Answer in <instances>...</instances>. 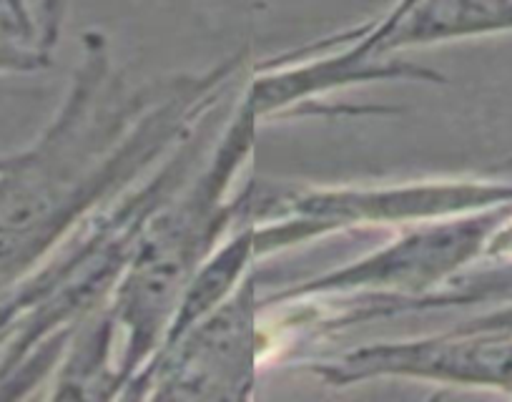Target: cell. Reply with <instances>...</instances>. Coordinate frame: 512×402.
<instances>
[{
	"label": "cell",
	"instance_id": "cell-6",
	"mask_svg": "<svg viewBox=\"0 0 512 402\" xmlns=\"http://www.w3.org/2000/svg\"><path fill=\"white\" fill-rule=\"evenodd\" d=\"M329 385L374 377H410L512 395V332H467L359 347L319 367Z\"/></svg>",
	"mask_w": 512,
	"mask_h": 402
},
{
	"label": "cell",
	"instance_id": "cell-5",
	"mask_svg": "<svg viewBox=\"0 0 512 402\" xmlns=\"http://www.w3.org/2000/svg\"><path fill=\"white\" fill-rule=\"evenodd\" d=\"M510 209L512 204H502L485 212L420 222L415 229L369 257L359 259L357 264L334 269L299 289H287L269 302L332 292H432L435 287L452 282L472 262L485 257L492 232Z\"/></svg>",
	"mask_w": 512,
	"mask_h": 402
},
{
	"label": "cell",
	"instance_id": "cell-4",
	"mask_svg": "<svg viewBox=\"0 0 512 402\" xmlns=\"http://www.w3.org/2000/svg\"><path fill=\"white\" fill-rule=\"evenodd\" d=\"M254 277L246 274L236 292L211 315L159 347L149 365L131 382H141V395L186 397V400H234L254 390L262 337L256 325Z\"/></svg>",
	"mask_w": 512,
	"mask_h": 402
},
{
	"label": "cell",
	"instance_id": "cell-3",
	"mask_svg": "<svg viewBox=\"0 0 512 402\" xmlns=\"http://www.w3.org/2000/svg\"><path fill=\"white\" fill-rule=\"evenodd\" d=\"M512 204V181L437 179L395 186H299L251 181L234 199L254 227L256 257L362 224H420Z\"/></svg>",
	"mask_w": 512,
	"mask_h": 402
},
{
	"label": "cell",
	"instance_id": "cell-7",
	"mask_svg": "<svg viewBox=\"0 0 512 402\" xmlns=\"http://www.w3.org/2000/svg\"><path fill=\"white\" fill-rule=\"evenodd\" d=\"M502 33H512V0H425L372 46H354L372 56H392L407 48L472 41Z\"/></svg>",
	"mask_w": 512,
	"mask_h": 402
},
{
	"label": "cell",
	"instance_id": "cell-11",
	"mask_svg": "<svg viewBox=\"0 0 512 402\" xmlns=\"http://www.w3.org/2000/svg\"><path fill=\"white\" fill-rule=\"evenodd\" d=\"M3 8H8V11H11L16 18H21V21H28V18H31L26 0H3Z\"/></svg>",
	"mask_w": 512,
	"mask_h": 402
},
{
	"label": "cell",
	"instance_id": "cell-1",
	"mask_svg": "<svg viewBox=\"0 0 512 402\" xmlns=\"http://www.w3.org/2000/svg\"><path fill=\"white\" fill-rule=\"evenodd\" d=\"M241 68L236 53L204 76L128 88L113 73L106 38L83 36L58 111L0 171V294L36 272L96 201L186 139Z\"/></svg>",
	"mask_w": 512,
	"mask_h": 402
},
{
	"label": "cell",
	"instance_id": "cell-10",
	"mask_svg": "<svg viewBox=\"0 0 512 402\" xmlns=\"http://www.w3.org/2000/svg\"><path fill=\"white\" fill-rule=\"evenodd\" d=\"M68 8H71V0H41V11L36 16V28H38V41L41 46L51 53V48L56 46L58 38H61L63 23H66Z\"/></svg>",
	"mask_w": 512,
	"mask_h": 402
},
{
	"label": "cell",
	"instance_id": "cell-2",
	"mask_svg": "<svg viewBox=\"0 0 512 402\" xmlns=\"http://www.w3.org/2000/svg\"><path fill=\"white\" fill-rule=\"evenodd\" d=\"M259 116L239 98L219 146L189 186L166 196L146 219L111 299L113 327L123 330V355L116 387L131 385L164 342L186 284L209 259L226 229L236 222L231 181L254 149Z\"/></svg>",
	"mask_w": 512,
	"mask_h": 402
},
{
	"label": "cell",
	"instance_id": "cell-12",
	"mask_svg": "<svg viewBox=\"0 0 512 402\" xmlns=\"http://www.w3.org/2000/svg\"><path fill=\"white\" fill-rule=\"evenodd\" d=\"M8 161H11V154H6V156H0V171L6 169V166H8Z\"/></svg>",
	"mask_w": 512,
	"mask_h": 402
},
{
	"label": "cell",
	"instance_id": "cell-9",
	"mask_svg": "<svg viewBox=\"0 0 512 402\" xmlns=\"http://www.w3.org/2000/svg\"><path fill=\"white\" fill-rule=\"evenodd\" d=\"M420 3H425V0H397L395 6L390 8V13H384L379 21L364 23V26L359 28H349V31L337 33L329 43H334V46H339V43H362V46H372V43L379 41L384 33H390L402 18L410 16Z\"/></svg>",
	"mask_w": 512,
	"mask_h": 402
},
{
	"label": "cell",
	"instance_id": "cell-8",
	"mask_svg": "<svg viewBox=\"0 0 512 402\" xmlns=\"http://www.w3.org/2000/svg\"><path fill=\"white\" fill-rule=\"evenodd\" d=\"M51 66V53L41 46L38 33L23 26L11 11L0 8V76L36 73Z\"/></svg>",
	"mask_w": 512,
	"mask_h": 402
}]
</instances>
